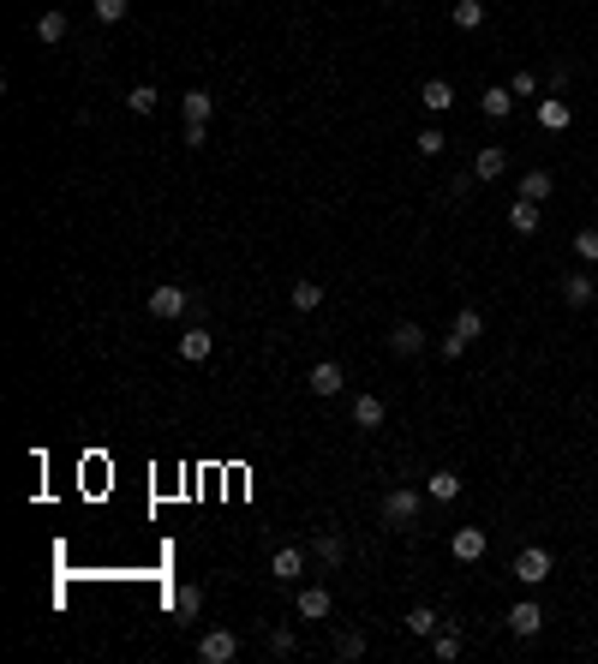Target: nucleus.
I'll return each mask as SVG.
<instances>
[{"mask_svg": "<svg viewBox=\"0 0 598 664\" xmlns=\"http://www.w3.org/2000/svg\"><path fill=\"white\" fill-rule=\"evenodd\" d=\"M485 336V311H473V305H461L455 323H449V336H443V360H461L467 347Z\"/></svg>", "mask_w": 598, "mask_h": 664, "instance_id": "f257e3e1", "label": "nucleus"}, {"mask_svg": "<svg viewBox=\"0 0 598 664\" xmlns=\"http://www.w3.org/2000/svg\"><path fill=\"white\" fill-rule=\"evenodd\" d=\"M239 659V635L234 628H203L198 635V664H234Z\"/></svg>", "mask_w": 598, "mask_h": 664, "instance_id": "f03ea898", "label": "nucleus"}, {"mask_svg": "<svg viewBox=\"0 0 598 664\" xmlns=\"http://www.w3.org/2000/svg\"><path fill=\"white\" fill-rule=\"evenodd\" d=\"M413 521H419V491L413 485H395L383 497V527H413Z\"/></svg>", "mask_w": 598, "mask_h": 664, "instance_id": "7ed1b4c3", "label": "nucleus"}, {"mask_svg": "<svg viewBox=\"0 0 598 664\" xmlns=\"http://www.w3.org/2000/svg\"><path fill=\"white\" fill-rule=\"evenodd\" d=\"M305 389L318 395V402H329V395H341L347 389V371H341V360H318L311 371H305Z\"/></svg>", "mask_w": 598, "mask_h": 664, "instance_id": "20e7f679", "label": "nucleus"}, {"mask_svg": "<svg viewBox=\"0 0 598 664\" xmlns=\"http://www.w3.org/2000/svg\"><path fill=\"white\" fill-rule=\"evenodd\" d=\"M515 581L520 586H544V581H551V551H544V544H527V551L515 557Z\"/></svg>", "mask_w": 598, "mask_h": 664, "instance_id": "39448f33", "label": "nucleus"}, {"mask_svg": "<svg viewBox=\"0 0 598 664\" xmlns=\"http://www.w3.org/2000/svg\"><path fill=\"white\" fill-rule=\"evenodd\" d=\"M179 311H192V294H186V287H150V318H162V323H174Z\"/></svg>", "mask_w": 598, "mask_h": 664, "instance_id": "423d86ee", "label": "nucleus"}, {"mask_svg": "<svg viewBox=\"0 0 598 664\" xmlns=\"http://www.w3.org/2000/svg\"><path fill=\"white\" fill-rule=\"evenodd\" d=\"M389 353H395V360H413V353H425V329H419L413 318H401L395 329H389Z\"/></svg>", "mask_w": 598, "mask_h": 664, "instance_id": "0eeeda50", "label": "nucleus"}, {"mask_svg": "<svg viewBox=\"0 0 598 664\" xmlns=\"http://www.w3.org/2000/svg\"><path fill=\"white\" fill-rule=\"evenodd\" d=\"M294 610H299V617H305V623H323V617L336 610V599H329V586H299Z\"/></svg>", "mask_w": 598, "mask_h": 664, "instance_id": "6e6552de", "label": "nucleus"}, {"mask_svg": "<svg viewBox=\"0 0 598 664\" xmlns=\"http://www.w3.org/2000/svg\"><path fill=\"white\" fill-rule=\"evenodd\" d=\"M485 527H455V539H449V551H455V563H478L485 557Z\"/></svg>", "mask_w": 598, "mask_h": 664, "instance_id": "1a4fd4ad", "label": "nucleus"}, {"mask_svg": "<svg viewBox=\"0 0 598 664\" xmlns=\"http://www.w3.org/2000/svg\"><path fill=\"white\" fill-rule=\"evenodd\" d=\"M270 575H276L281 586H294L299 575H305V551H299V544H281L276 557H270Z\"/></svg>", "mask_w": 598, "mask_h": 664, "instance_id": "9d476101", "label": "nucleus"}, {"mask_svg": "<svg viewBox=\"0 0 598 664\" xmlns=\"http://www.w3.org/2000/svg\"><path fill=\"white\" fill-rule=\"evenodd\" d=\"M502 174H509V150H502V144H485L473 156V180H502Z\"/></svg>", "mask_w": 598, "mask_h": 664, "instance_id": "9b49d317", "label": "nucleus"}, {"mask_svg": "<svg viewBox=\"0 0 598 664\" xmlns=\"http://www.w3.org/2000/svg\"><path fill=\"white\" fill-rule=\"evenodd\" d=\"M210 347H216V336H210L203 323H192V329L179 336V360H186V365H203V360H210Z\"/></svg>", "mask_w": 598, "mask_h": 664, "instance_id": "f8f14e48", "label": "nucleus"}, {"mask_svg": "<svg viewBox=\"0 0 598 664\" xmlns=\"http://www.w3.org/2000/svg\"><path fill=\"white\" fill-rule=\"evenodd\" d=\"M311 557H318L323 569H341V563H347V539H341V533H329V527H323L318 539H311Z\"/></svg>", "mask_w": 598, "mask_h": 664, "instance_id": "ddd939ff", "label": "nucleus"}, {"mask_svg": "<svg viewBox=\"0 0 598 664\" xmlns=\"http://www.w3.org/2000/svg\"><path fill=\"white\" fill-rule=\"evenodd\" d=\"M538 126H544V132H569V126H575V108L562 96H544L538 102Z\"/></svg>", "mask_w": 598, "mask_h": 664, "instance_id": "4468645a", "label": "nucleus"}, {"mask_svg": "<svg viewBox=\"0 0 598 664\" xmlns=\"http://www.w3.org/2000/svg\"><path fill=\"white\" fill-rule=\"evenodd\" d=\"M551 192H557L551 168H527V174H520V186H515V198H533V203H544Z\"/></svg>", "mask_w": 598, "mask_h": 664, "instance_id": "2eb2a0df", "label": "nucleus"}, {"mask_svg": "<svg viewBox=\"0 0 598 664\" xmlns=\"http://www.w3.org/2000/svg\"><path fill=\"white\" fill-rule=\"evenodd\" d=\"M509 628H515L520 641H533L538 628H544V610H538V604H533V599H520V604H515V610H509Z\"/></svg>", "mask_w": 598, "mask_h": 664, "instance_id": "dca6fc26", "label": "nucleus"}, {"mask_svg": "<svg viewBox=\"0 0 598 664\" xmlns=\"http://www.w3.org/2000/svg\"><path fill=\"white\" fill-rule=\"evenodd\" d=\"M478 108H485V120H509V114H515V90H509V84H491V90L478 96Z\"/></svg>", "mask_w": 598, "mask_h": 664, "instance_id": "f3484780", "label": "nucleus"}, {"mask_svg": "<svg viewBox=\"0 0 598 664\" xmlns=\"http://www.w3.org/2000/svg\"><path fill=\"white\" fill-rule=\"evenodd\" d=\"M419 102H425L431 114H443V108H455V84H449V79H425V84H419Z\"/></svg>", "mask_w": 598, "mask_h": 664, "instance_id": "a211bd4d", "label": "nucleus"}, {"mask_svg": "<svg viewBox=\"0 0 598 664\" xmlns=\"http://www.w3.org/2000/svg\"><path fill=\"white\" fill-rule=\"evenodd\" d=\"M437 628H443V617L431 604H413V610H407V635H413V641H431Z\"/></svg>", "mask_w": 598, "mask_h": 664, "instance_id": "6ab92c4d", "label": "nucleus"}, {"mask_svg": "<svg viewBox=\"0 0 598 664\" xmlns=\"http://www.w3.org/2000/svg\"><path fill=\"white\" fill-rule=\"evenodd\" d=\"M383 419H389V407H383L378 395H359V402H353V425H359V431H378Z\"/></svg>", "mask_w": 598, "mask_h": 664, "instance_id": "aec40b11", "label": "nucleus"}, {"mask_svg": "<svg viewBox=\"0 0 598 664\" xmlns=\"http://www.w3.org/2000/svg\"><path fill=\"white\" fill-rule=\"evenodd\" d=\"M593 294H598V282L593 276H586V270H580V276H569V282H562V305H593Z\"/></svg>", "mask_w": 598, "mask_h": 664, "instance_id": "412c9836", "label": "nucleus"}, {"mask_svg": "<svg viewBox=\"0 0 598 664\" xmlns=\"http://www.w3.org/2000/svg\"><path fill=\"white\" fill-rule=\"evenodd\" d=\"M461 646H467V641H461V628H455V623H443L437 635H431V652H437L443 664H455V659H461Z\"/></svg>", "mask_w": 598, "mask_h": 664, "instance_id": "4be33fe9", "label": "nucleus"}, {"mask_svg": "<svg viewBox=\"0 0 598 664\" xmlns=\"http://www.w3.org/2000/svg\"><path fill=\"white\" fill-rule=\"evenodd\" d=\"M168 604H174L179 623H192V617L203 610V586H174V599H168Z\"/></svg>", "mask_w": 598, "mask_h": 664, "instance_id": "5701e85b", "label": "nucleus"}, {"mask_svg": "<svg viewBox=\"0 0 598 664\" xmlns=\"http://www.w3.org/2000/svg\"><path fill=\"white\" fill-rule=\"evenodd\" d=\"M509 228H515V234H538V203L515 198V203H509Z\"/></svg>", "mask_w": 598, "mask_h": 664, "instance_id": "b1692460", "label": "nucleus"}, {"mask_svg": "<svg viewBox=\"0 0 598 664\" xmlns=\"http://www.w3.org/2000/svg\"><path fill=\"white\" fill-rule=\"evenodd\" d=\"M425 491H431L437 503H455V497H461V473H449V467H443V473H431V479H425Z\"/></svg>", "mask_w": 598, "mask_h": 664, "instance_id": "393cba45", "label": "nucleus"}, {"mask_svg": "<svg viewBox=\"0 0 598 664\" xmlns=\"http://www.w3.org/2000/svg\"><path fill=\"white\" fill-rule=\"evenodd\" d=\"M37 42H66V12H37Z\"/></svg>", "mask_w": 598, "mask_h": 664, "instance_id": "a878e982", "label": "nucleus"}, {"mask_svg": "<svg viewBox=\"0 0 598 664\" xmlns=\"http://www.w3.org/2000/svg\"><path fill=\"white\" fill-rule=\"evenodd\" d=\"M126 108H132V114H156V108H162V90H156V84H132Z\"/></svg>", "mask_w": 598, "mask_h": 664, "instance_id": "bb28decb", "label": "nucleus"}, {"mask_svg": "<svg viewBox=\"0 0 598 664\" xmlns=\"http://www.w3.org/2000/svg\"><path fill=\"white\" fill-rule=\"evenodd\" d=\"M449 19H455V30H478V24H485V0H455Z\"/></svg>", "mask_w": 598, "mask_h": 664, "instance_id": "cd10ccee", "label": "nucleus"}, {"mask_svg": "<svg viewBox=\"0 0 598 664\" xmlns=\"http://www.w3.org/2000/svg\"><path fill=\"white\" fill-rule=\"evenodd\" d=\"M287 300H294V311H318V305H323V287H318V282H294V287H287Z\"/></svg>", "mask_w": 598, "mask_h": 664, "instance_id": "c85d7f7f", "label": "nucleus"}, {"mask_svg": "<svg viewBox=\"0 0 598 664\" xmlns=\"http://www.w3.org/2000/svg\"><path fill=\"white\" fill-rule=\"evenodd\" d=\"M179 108H186V120H210L216 96H210V90H186V96H179Z\"/></svg>", "mask_w": 598, "mask_h": 664, "instance_id": "c756f323", "label": "nucleus"}, {"mask_svg": "<svg viewBox=\"0 0 598 664\" xmlns=\"http://www.w3.org/2000/svg\"><path fill=\"white\" fill-rule=\"evenodd\" d=\"M336 659H365V635L359 628H341L336 635Z\"/></svg>", "mask_w": 598, "mask_h": 664, "instance_id": "7c9ffc66", "label": "nucleus"}, {"mask_svg": "<svg viewBox=\"0 0 598 664\" xmlns=\"http://www.w3.org/2000/svg\"><path fill=\"white\" fill-rule=\"evenodd\" d=\"M90 6H96V19H102V24H120L126 12H132V0H90Z\"/></svg>", "mask_w": 598, "mask_h": 664, "instance_id": "2f4dec72", "label": "nucleus"}, {"mask_svg": "<svg viewBox=\"0 0 598 664\" xmlns=\"http://www.w3.org/2000/svg\"><path fill=\"white\" fill-rule=\"evenodd\" d=\"M443 150H449V138H443L437 126H425V132H419V156H443Z\"/></svg>", "mask_w": 598, "mask_h": 664, "instance_id": "473e14b6", "label": "nucleus"}, {"mask_svg": "<svg viewBox=\"0 0 598 664\" xmlns=\"http://www.w3.org/2000/svg\"><path fill=\"white\" fill-rule=\"evenodd\" d=\"M270 652H276V659H287V652H299L294 628H270Z\"/></svg>", "mask_w": 598, "mask_h": 664, "instance_id": "72a5a7b5", "label": "nucleus"}, {"mask_svg": "<svg viewBox=\"0 0 598 664\" xmlns=\"http://www.w3.org/2000/svg\"><path fill=\"white\" fill-rule=\"evenodd\" d=\"M575 252H580L586 263H598V228H580V234H575Z\"/></svg>", "mask_w": 598, "mask_h": 664, "instance_id": "f704fd0d", "label": "nucleus"}, {"mask_svg": "<svg viewBox=\"0 0 598 664\" xmlns=\"http://www.w3.org/2000/svg\"><path fill=\"white\" fill-rule=\"evenodd\" d=\"M210 144V120H186V150H203Z\"/></svg>", "mask_w": 598, "mask_h": 664, "instance_id": "c9c22d12", "label": "nucleus"}, {"mask_svg": "<svg viewBox=\"0 0 598 664\" xmlns=\"http://www.w3.org/2000/svg\"><path fill=\"white\" fill-rule=\"evenodd\" d=\"M509 90H515V96H533V90H538V72H515V84H509Z\"/></svg>", "mask_w": 598, "mask_h": 664, "instance_id": "e433bc0d", "label": "nucleus"}]
</instances>
